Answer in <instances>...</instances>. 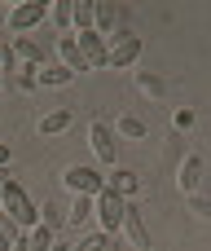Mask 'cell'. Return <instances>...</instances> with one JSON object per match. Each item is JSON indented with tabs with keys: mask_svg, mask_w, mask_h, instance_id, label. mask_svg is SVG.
Segmentation results:
<instances>
[{
	"mask_svg": "<svg viewBox=\"0 0 211 251\" xmlns=\"http://www.w3.org/2000/svg\"><path fill=\"white\" fill-rule=\"evenodd\" d=\"M44 18H48L44 0H18V4L4 9V26L0 31H9V40L13 35H35V26H44Z\"/></svg>",
	"mask_w": 211,
	"mask_h": 251,
	"instance_id": "7a4b0ae2",
	"label": "cell"
},
{
	"mask_svg": "<svg viewBox=\"0 0 211 251\" xmlns=\"http://www.w3.org/2000/svg\"><path fill=\"white\" fill-rule=\"evenodd\" d=\"M75 251H123V247L115 243V234H101V229H93V234H84V238L75 243Z\"/></svg>",
	"mask_w": 211,
	"mask_h": 251,
	"instance_id": "e0dca14e",
	"label": "cell"
},
{
	"mask_svg": "<svg viewBox=\"0 0 211 251\" xmlns=\"http://www.w3.org/2000/svg\"><path fill=\"white\" fill-rule=\"evenodd\" d=\"M53 238H57L53 229H44V225H31V229L22 234V247H26V251H48V247H53Z\"/></svg>",
	"mask_w": 211,
	"mask_h": 251,
	"instance_id": "d6986e66",
	"label": "cell"
},
{
	"mask_svg": "<svg viewBox=\"0 0 211 251\" xmlns=\"http://www.w3.org/2000/svg\"><path fill=\"white\" fill-rule=\"evenodd\" d=\"M0 216H4L9 225H18L22 234H26L31 225H40V207H35L31 190H26V185H18L13 176H9V181H4V190H0Z\"/></svg>",
	"mask_w": 211,
	"mask_h": 251,
	"instance_id": "6da1fadb",
	"label": "cell"
},
{
	"mask_svg": "<svg viewBox=\"0 0 211 251\" xmlns=\"http://www.w3.org/2000/svg\"><path fill=\"white\" fill-rule=\"evenodd\" d=\"M40 225H44V229H53V234H57V229H62V225H66V207H62V203H57V199H48V203H40Z\"/></svg>",
	"mask_w": 211,
	"mask_h": 251,
	"instance_id": "ac0fdd59",
	"label": "cell"
},
{
	"mask_svg": "<svg viewBox=\"0 0 211 251\" xmlns=\"http://www.w3.org/2000/svg\"><path fill=\"white\" fill-rule=\"evenodd\" d=\"M48 251H70V243H62V238H53V247Z\"/></svg>",
	"mask_w": 211,
	"mask_h": 251,
	"instance_id": "f1b7e54d",
	"label": "cell"
},
{
	"mask_svg": "<svg viewBox=\"0 0 211 251\" xmlns=\"http://www.w3.org/2000/svg\"><path fill=\"white\" fill-rule=\"evenodd\" d=\"M88 146H93V154H97V163H101L106 172L119 163V137H115L110 119H93V124H88Z\"/></svg>",
	"mask_w": 211,
	"mask_h": 251,
	"instance_id": "8992f818",
	"label": "cell"
},
{
	"mask_svg": "<svg viewBox=\"0 0 211 251\" xmlns=\"http://www.w3.org/2000/svg\"><path fill=\"white\" fill-rule=\"evenodd\" d=\"M79 44V57L88 62V71H106V40L97 31H70Z\"/></svg>",
	"mask_w": 211,
	"mask_h": 251,
	"instance_id": "8fae6325",
	"label": "cell"
},
{
	"mask_svg": "<svg viewBox=\"0 0 211 251\" xmlns=\"http://www.w3.org/2000/svg\"><path fill=\"white\" fill-rule=\"evenodd\" d=\"M141 53H145V40H141L137 31H128L123 40H115V44L106 49V71H128V66L141 62Z\"/></svg>",
	"mask_w": 211,
	"mask_h": 251,
	"instance_id": "52a82bcc",
	"label": "cell"
},
{
	"mask_svg": "<svg viewBox=\"0 0 211 251\" xmlns=\"http://www.w3.org/2000/svg\"><path fill=\"white\" fill-rule=\"evenodd\" d=\"M53 53H57V66H66L70 75H79V71H88V62L79 57V44H75V35L66 31V35H57V44H53Z\"/></svg>",
	"mask_w": 211,
	"mask_h": 251,
	"instance_id": "4fadbf2b",
	"label": "cell"
},
{
	"mask_svg": "<svg viewBox=\"0 0 211 251\" xmlns=\"http://www.w3.org/2000/svg\"><path fill=\"white\" fill-rule=\"evenodd\" d=\"M0 88H4V75H0Z\"/></svg>",
	"mask_w": 211,
	"mask_h": 251,
	"instance_id": "1f68e13d",
	"label": "cell"
},
{
	"mask_svg": "<svg viewBox=\"0 0 211 251\" xmlns=\"http://www.w3.org/2000/svg\"><path fill=\"white\" fill-rule=\"evenodd\" d=\"M9 159H13V150H9V146L0 141V168H9Z\"/></svg>",
	"mask_w": 211,
	"mask_h": 251,
	"instance_id": "83f0119b",
	"label": "cell"
},
{
	"mask_svg": "<svg viewBox=\"0 0 211 251\" xmlns=\"http://www.w3.org/2000/svg\"><path fill=\"white\" fill-rule=\"evenodd\" d=\"M110 128H115V137H123V141H145V137H150V128H145L137 115H119Z\"/></svg>",
	"mask_w": 211,
	"mask_h": 251,
	"instance_id": "2e32d148",
	"label": "cell"
},
{
	"mask_svg": "<svg viewBox=\"0 0 211 251\" xmlns=\"http://www.w3.org/2000/svg\"><path fill=\"white\" fill-rule=\"evenodd\" d=\"M137 88H141L145 97H154V101H163V93H167V84H163L154 71H137Z\"/></svg>",
	"mask_w": 211,
	"mask_h": 251,
	"instance_id": "7402d4cb",
	"label": "cell"
},
{
	"mask_svg": "<svg viewBox=\"0 0 211 251\" xmlns=\"http://www.w3.org/2000/svg\"><path fill=\"white\" fill-rule=\"evenodd\" d=\"M119 234H123L128 243H137V247H150V229H145V216H141V207H137V203H128V207H123Z\"/></svg>",
	"mask_w": 211,
	"mask_h": 251,
	"instance_id": "7c38bea8",
	"label": "cell"
},
{
	"mask_svg": "<svg viewBox=\"0 0 211 251\" xmlns=\"http://www.w3.org/2000/svg\"><path fill=\"white\" fill-rule=\"evenodd\" d=\"M0 22H4V4H0Z\"/></svg>",
	"mask_w": 211,
	"mask_h": 251,
	"instance_id": "4dcf8cb0",
	"label": "cell"
},
{
	"mask_svg": "<svg viewBox=\"0 0 211 251\" xmlns=\"http://www.w3.org/2000/svg\"><path fill=\"white\" fill-rule=\"evenodd\" d=\"M172 128H176V132H189V128H194V110H189V106L172 110Z\"/></svg>",
	"mask_w": 211,
	"mask_h": 251,
	"instance_id": "d4e9b609",
	"label": "cell"
},
{
	"mask_svg": "<svg viewBox=\"0 0 211 251\" xmlns=\"http://www.w3.org/2000/svg\"><path fill=\"white\" fill-rule=\"evenodd\" d=\"M62 190H66L70 199H97V194L106 190V176H101L97 168H84V163H70V168L62 172Z\"/></svg>",
	"mask_w": 211,
	"mask_h": 251,
	"instance_id": "5b68a950",
	"label": "cell"
},
{
	"mask_svg": "<svg viewBox=\"0 0 211 251\" xmlns=\"http://www.w3.org/2000/svg\"><path fill=\"white\" fill-rule=\"evenodd\" d=\"M44 22H53V26H57V35H66V31H70V0H53Z\"/></svg>",
	"mask_w": 211,
	"mask_h": 251,
	"instance_id": "44dd1931",
	"label": "cell"
},
{
	"mask_svg": "<svg viewBox=\"0 0 211 251\" xmlns=\"http://www.w3.org/2000/svg\"><path fill=\"white\" fill-rule=\"evenodd\" d=\"M75 75L66 71V66H57V62H44V66H35V88H62V84H70Z\"/></svg>",
	"mask_w": 211,
	"mask_h": 251,
	"instance_id": "9a60e30c",
	"label": "cell"
},
{
	"mask_svg": "<svg viewBox=\"0 0 211 251\" xmlns=\"http://www.w3.org/2000/svg\"><path fill=\"white\" fill-rule=\"evenodd\" d=\"M18 238H22V229H18V225H9V221L0 216V251H9Z\"/></svg>",
	"mask_w": 211,
	"mask_h": 251,
	"instance_id": "cb8c5ba5",
	"label": "cell"
},
{
	"mask_svg": "<svg viewBox=\"0 0 211 251\" xmlns=\"http://www.w3.org/2000/svg\"><path fill=\"white\" fill-rule=\"evenodd\" d=\"M75 124V110L70 106H57V110H48V115H40V124H35V132L40 137H62L66 128Z\"/></svg>",
	"mask_w": 211,
	"mask_h": 251,
	"instance_id": "5bb4252c",
	"label": "cell"
},
{
	"mask_svg": "<svg viewBox=\"0 0 211 251\" xmlns=\"http://www.w3.org/2000/svg\"><path fill=\"white\" fill-rule=\"evenodd\" d=\"M189 212H194V216H198V221H207V212H211L207 194H194V199H189Z\"/></svg>",
	"mask_w": 211,
	"mask_h": 251,
	"instance_id": "4316f807",
	"label": "cell"
},
{
	"mask_svg": "<svg viewBox=\"0 0 211 251\" xmlns=\"http://www.w3.org/2000/svg\"><path fill=\"white\" fill-rule=\"evenodd\" d=\"M88 216H93V199H70V207H66V225L79 229Z\"/></svg>",
	"mask_w": 211,
	"mask_h": 251,
	"instance_id": "603a6c76",
	"label": "cell"
},
{
	"mask_svg": "<svg viewBox=\"0 0 211 251\" xmlns=\"http://www.w3.org/2000/svg\"><path fill=\"white\" fill-rule=\"evenodd\" d=\"M13 75H18V88L22 93H35V66H18Z\"/></svg>",
	"mask_w": 211,
	"mask_h": 251,
	"instance_id": "484cf974",
	"label": "cell"
},
{
	"mask_svg": "<svg viewBox=\"0 0 211 251\" xmlns=\"http://www.w3.org/2000/svg\"><path fill=\"white\" fill-rule=\"evenodd\" d=\"M123 22H128V4H119V0H93V31L106 40V49L128 35Z\"/></svg>",
	"mask_w": 211,
	"mask_h": 251,
	"instance_id": "3957f363",
	"label": "cell"
},
{
	"mask_svg": "<svg viewBox=\"0 0 211 251\" xmlns=\"http://www.w3.org/2000/svg\"><path fill=\"white\" fill-rule=\"evenodd\" d=\"M70 31H93V0H70Z\"/></svg>",
	"mask_w": 211,
	"mask_h": 251,
	"instance_id": "ffe728a7",
	"label": "cell"
},
{
	"mask_svg": "<svg viewBox=\"0 0 211 251\" xmlns=\"http://www.w3.org/2000/svg\"><path fill=\"white\" fill-rule=\"evenodd\" d=\"M123 199L119 194H110V190H101L97 199H93V216H97V229L101 234H119V221H123Z\"/></svg>",
	"mask_w": 211,
	"mask_h": 251,
	"instance_id": "ba28073f",
	"label": "cell"
},
{
	"mask_svg": "<svg viewBox=\"0 0 211 251\" xmlns=\"http://www.w3.org/2000/svg\"><path fill=\"white\" fill-rule=\"evenodd\" d=\"M101 176H106V190H110V194H119L123 203H137V190H141V172H137V168H119V163H115V168L101 172Z\"/></svg>",
	"mask_w": 211,
	"mask_h": 251,
	"instance_id": "9c48e42d",
	"label": "cell"
},
{
	"mask_svg": "<svg viewBox=\"0 0 211 251\" xmlns=\"http://www.w3.org/2000/svg\"><path fill=\"white\" fill-rule=\"evenodd\" d=\"M4 181H9V172H4V168H0V190H4Z\"/></svg>",
	"mask_w": 211,
	"mask_h": 251,
	"instance_id": "f546056e",
	"label": "cell"
},
{
	"mask_svg": "<svg viewBox=\"0 0 211 251\" xmlns=\"http://www.w3.org/2000/svg\"><path fill=\"white\" fill-rule=\"evenodd\" d=\"M9 44H13L18 66H44V62H48V44H44L40 35H13Z\"/></svg>",
	"mask_w": 211,
	"mask_h": 251,
	"instance_id": "30bf717a",
	"label": "cell"
},
{
	"mask_svg": "<svg viewBox=\"0 0 211 251\" xmlns=\"http://www.w3.org/2000/svg\"><path fill=\"white\" fill-rule=\"evenodd\" d=\"M176 190H181L185 199H194V194L207 190V154H203V150H189V154L176 163Z\"/></svg>",
	"mask_w": 211,
	"mask_h": 251,
	"instance_id": "277c9868",
	"label": "cell"
}]
</instances>
